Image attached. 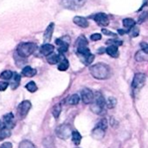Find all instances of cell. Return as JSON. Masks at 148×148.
<instances>
[{"label": "cell", "mask_w": 148, "mask_h": 148, "mask_svg": "<svg viewBox=\"0 0 148 148\" xmlns=\"http://www.w3.org/2000/svg\"><path fill=\"white\" fill-rule=\"evenodd\" d=\"M90 72L93 78L99 80L109 79L112 73L110 66L103 63H98L92 65L90 67Z\"/></svg>", "instance_id": "cell-1"}, {"label": "cell", "mask_w": 148, "mask_h": 148, "mask_svg": "<svg viewBox=\"0 0 148 148\" xmlns=\"http://www.w3.org/2000/svg\"><path fill=\"white\" fill-rule=\"evenodd\" d=\"M37 50V45L32 42L20 43L17 47V52L21 58H28Z\"/></svg>", "instance_id": "cell-2"}, {"label": "cell", "mask_w": 148, "mask_h": 148, "mask_svg": "<svg viewBox=\"0 0 148 148\" xmlns=\"http://www.w3.org/2000/svg\"><path fill=\"white\" fill-rule=\"evenodd\" d=\"M106 106V101L103 97V95L99 92H96L94 94V99L91 104V110L95 114H100L104 111V108Z\"/></svg>", "instance_id": "cell-3"}, {"label": "cell", "mask_w": 148, "mask_h": 148, "mask_svg": "<svg viewBox=\"0 0 148 148\" xmlns=\"http://www.w3.org/2000/svg\"><path fill=\"white\" fill-rule=\"evenodd\" d=\"M106 129H107V120L106 119H103L97 124V125L92 131V137L96 140L102 139L105 137Z\"/></svg>", "instance_id": "cell-4"}, {"label": "cell", "mask_w": 148, "mask_h": 148, "mask_svg": "<svg viewBox=\"0 0 148 148\" xmlns=\"http://www.w3.org/2000/svg\"><path fill=\"white\" fill-rule=\"evenodd\" d=\"M77 55L79 58L80 61L86 65H90L95 58L94 55L91 53L88 47L77 48Z\"/></svg>", "instance_id": "cell-5"}, {"label": "cell", "mask_w": 148, "mask_h": 148, "mask_svg": "<svg viewBox=\"0 0 148 148\" xmlns=\"http://www.w3.org/2000/svg\"><path fill=\"white\" fill-rule=\"evenodd\" d=\"M86 2V0H59L60 5L71 11H77L83 7Z\"/></svg>", "instance_id": "cell-6"}, {"label": "cell", "mask_w": 148, "mask_h": 148, "mask_svg": "<svg viewBox=\"0 0 148 148\" xmlns=\"http://www.w3.org/2000/svg\"><path fill=\"white\" fill-rule=\"evenodd\" d=\"M55 132H56V135H57L58 138H59L61 139H64V140L69 138L72 134L71 127L68 125H64V124L58 125L56 128Z\"/></svg>", "instance_id": "cell-7"}, {"label": "cell", "mask_w": 148, "mask_h": 148, "mask_svg": "<svg viewBox=\"0 0 148 148\" xmlns=\"http://www.w3.org/2000/svg\"><path fill=\"white\" fill-rule=\"evenodd\" d=\"M145 79H146L145 74L141 73V72L136 73L135 75H134L133 79H132V89H133L134 91L139 90L141 87L144 86L145 82Z\"/></svg>", "instance_id": "cell-8"}, {"label": "cell", "mask_w": 148, "mask_h": 148, "mask_svg": "<svg viewBox=\"0 0 148 148\" xmlns=\"http://www.w3.org/2000/svg\"><path fill=\"white\" fill-rule=\"evenodd\" d=\"M32 107V103L29 100H24L23 102H21L18 106V113L19 114L21 119H24L26 117V115L28 114L30 109Z\"/></svg>", "instance_id": "cell-9"}, {"label": "cell", "mask_w": 148, "mask_h": 148, "mask_svg": "<svg viewBox=\"0 0 148 148\" xmlns=\"http://www.w3.org/2000/svg\"><path fill=\"white\" fill-rule=\"evenodd\" d=\"M93 19L99 26H103V27H106L107 25H109V23H110L108 15L103 12L95 14L93 17Z\"/></svg>", "instance_id": "cell-10"}, {"label": "cell", "mask_w": 148, "mask_h": 148, "mask_svg": "<svg viewBox=\"0 0 148 148\" xmlns=\"http://www.w3.org/2000/svg\"><path fill=\"white\" fill-rule=\"evenodd\" d=\"M66 36L62 38H57L55 43L57 45H58V52L60 54H64L69 49V43H70V38L65 40Z\"/></svg>", "instance_id": "cell-11"}, {"label": "cell", "mask_w": 148, "mask_h": 148, "mask_svg": "<svg viewBox=\"0 0 148 148\" xmlns=\"http://www.w3.org/2000/svg\"><path fill=\"white\" fill-rule=\"evenodd\" d=\"M81 98H82V100L85 104L89 105V104L92 103V101L94 99V94L90 89L85 88L81 92Z\"/></svg>", "instance_id": "cell-12"}, {"label": "cell", "mask_w": 148, "mask_h": 148, "mask_svg": "<svg viewBox=\"0 0 148 148\" xmlns=\"http://www.w3.org/2000/svg\"><path fill=\"white\" fill-rule=\"evenodd\" d=\"M64 58H65L63 54H56V53H51V55H49L48 57H46L47 62L51 64H59Z\"/></svg>", "instance_id": "cell-13"}, {"label": "cell", "mask_w": 148, "mask_h": 148, "mask_svg": "<svg viewBox=\"0 0 148 148\" xmlns=\"http://www.w3.org/2000/svg\"><path fill=\"white\" fill-rule=\"evenodd\" d=\"M54 27H55L54 23H51L47 26V28H46V30H45V32L44 33V41H45V44H48V42L51 41L53 32H54Z\"/></svg>", "instance_id": "cell-14"}, {"label": "cell", "mask_w": 148, "mask_h": 148, "mask_svg": "<svg viewBox=\"0 0 148 148\" xmlns=\"http://www.w3.org/2000/svg\"><path fill=\"white\" fill-rule=\"evenodd\" d=\"M73 23L77 25L78 26L81 27V28H87L89 26V21L84 18V17H80V16H77L73 18Z\"/></svg>", "instance_id": "cell-15"}, {"label": "cell", "mask_w": 148, "mask_h": 148, "mask_svg": "<svg viewBox=\"0 0 148 148\" xmlns=\"http://www.w3.org/2000/svg\"><path fill=\"white\" fill-rule=\"evenodd\" d=\"M53 51H54V46L51 44H44L40 47V52L45 57H48L49 55L53 53Z\"/></svg>", "instance_id": "cell-16"}, {"label": "cell", "mask_w": 148, "mask_h": 148, "mask_svg": "<svg viewBox=\"0 0 148 148\" xmlns=\"http://www.w3.org/2000/svg\"><path fill=\"white\" fill-rule=\"evenodd\" d=\"M4 121L6 124V126L8 127V129L13 128L15 126V119H14V115L10 112L7 113L4 116Z\"/></svg>", "instance_id": "cell-17"}, {"label": "cell", "mask_w": 148, "mask_h": 148, "mask_svg": "<svg viewBox=\"0 0 148 148\" xmlns=\"http://www.w3.org/2000/svg\"><path fill=\"white\" fill-rule=\"evenodd\" d=\"M37 74V71L31 66H25L22 70V75L27 78H32Z\"/></svg>", "instance_id": "cell-18"}, {"label": "cell", "mask_w": 148, "mask_h": 148, "mask_svg": "<svg viewBox=\"0 0 148 148\" xmlns=\"http://www.w3.org/2000/svg\"><path fill=\"white\" fill-rule=\"evenodd\" d=\"M122 23H123V25H124V27L125 28H126V32H127V33L135 26V24H136V22L132 19V18H124L123 19V21H122Z\"/></svg>", "instance_id": "cell-19"}, {"label": "cell", "mask_w": 148, "mask_h": 148, "mask_svg": "<svg viewBox=\"0 0 148 148\" xmlns=\"http://www.w3.org/2000/svg\"><path fill=\"white\" fill-rule=\"evenodd\" d=\"M106 52L112 58H118L119 56V48L117 46H114V45H109L106 49Z\"/></svg>", "instance_id": "cell-20"}, {"label": "cell", "mask_w": 148, "mask_h": 148, "mask_svg": "<svg viewBox=\"0 0 148 148\" xmlns=\"http://www.w3.org/2000/svg\"><path fill=\"white\" fill-rule=\"evenodd\" d=\"M20 80H21L20 75L15 72L13 77H12V82H11V86H12V90H15L17 87H18L19 83H20Z\"/></svg>", "instance_id": "cell-21"}, {"label": "cell", "mask_w": 148, "mask_h": 148, "mask_svg": "<svg viewBox=\"0 0 148 148\" xmlns=\"http://www.w3.org/2000/svg\"><path fill=\"white\" fill-rule=\"evenodd\" d=\"M76 46L77 48H83V47H87L88 46V41L86 38L83 35L79 36L76 41Z\"/></svg>", "instance_id": "cell-22"}, {"label": "cell", "mask_w": 148, "mask_h": 148, "mask_svg": "<svg viewBox=\"0 0 148 148\" xmlns=\"http://www.w3.org/2000/svg\"><path fill=\"white\" fill-rule=\"evenodd\" d=\"M81 139H82V136L81 134L77 132V131H73L72 132V134H71V140L72 142L75 144L76 145H79L81 142Z\"/></svg>", "instance_id": "cell-23"}, {"label": "cell", "mask_w": 148, "mask_h": 148, "mask_svg": "<svg viewBox=\"0 0 148 148\" xmlns=\"http://www.w3.org/2000/svg\"><path fill=\"white\" fill-rule=\"evenodd\" d=\"M79 100H80V99H79V96L78 94H72L71 96H70L67 99V103L69 105H71V106H75V105L79 104Z\"/></svg>", "instance_id": "cell-24"}, {"label": "cell", "mask_w": 148, "mask_h": 148, "mask_svg": "<svg viewBox=\"0 0 148 148\" xmlns=\"http://www.w3.org/2000/svg\"><path fill=\"white\" fill-rule=\"evenodd\" d=\"M135 59L138 62H142V61H148V54L144 53L141 51H138L135 54Z\"/></svg>", "instance_id": "cell-25"}, {"label": "cell", "mask_w": 148, "mask_h": 148, "mask_svg": "<svg viewBox=\"0 0 148 148\" xmlns=\"http://www.w3.org/2000/svg\"><path fill=\"white\" fill-rule=\"evenodd\" d=\"M13 75H14V73L12 71L6 70V71H4L1 74H0V79H5V80H9V79H12Z\"/></svg>", "instance_id": "cell-26"}, {"label": "cell", "mask_w": 148, "mask_h": 148, "mask_svg": "<svg viewBox=\"0 0 148 148\" xmlns=\"http://www.w3.org/2000/svg\"><path fill=\"white\" fill-rule=\"evenodd\" d=\"M18 148H36V147H35V145H34V144L32 142H31L30 140L25 139V140H22L19 143Z\"/></svg>", "instance_id": "cell-27"}, {"label": "cell", "mask_w": 148, "mask_h": 148, "mask_svg": "<svg viewBox=\"0 0 148 148\" xmlns=\"http://www.w3.org/2000/svg\"><path fill=\"white\" fill-rule=\"evenodd\" d=\"M68 68H69V61H68L66 58H64V59L58 64V69L60 71H66Z\"/></svg>", "instance_id": "cell-28"}, {"label": "cell", "mask_w": 148, "mask_h": 148, "mask_svg": "<svg viewBox=\"0 0 148 148\" xmlns=\"http://www.w3.org/2000/svg\"><path fill=\"white\" fill-rule=\"evenodd\" d=\"M61 111H62V106L60 104H57L54 106L53 109H52V115L55 119H58L61 113Z\"/></svg>", "instance_id": "cell-29"}, {"label": "cell", "mask_w": 148, "mask_h": 148, "mask_svg": "<svg viewBox=\"0 0 148 148\" xmlns=\"http://www.w3.org/2000/svg\"><path fill=\"white\" fill-rule=\"evenodd\" d=\"M117 105V99L115 98H112V97H110L107 99L106 100V107L108 109H112L115 107V106Z\"/></svg>", "instance_id": "cell-30"}, {"label": "cell", "mask_w": 148, "mask_h": 148, "mask_svg": "<svg viewBox=\"0 0 148 148\" xmlns=\"http://www.w3.org/2000/svg\"><path fill=\"white\" fill-rule=\"evenodd\" d=\"M25 88L30 92H35L37 90H38V86L36 85V83L34 81H31L29 82L26 86H25Z\"/></svg>", "instance_id": "cell-31"}, {"label": "cell", "mask_w": 148, "mask_h": 148, "mask_svg": "<svg viewBox=\"0 0 148 148\" xmlns=\"http://www.w3.org/2000/svg\"><path fill=\"white\" fill-rule=\"evenodd\" d=\"M11 136V132L10 129H4L2 131H0V141L4 140L5 138H7Z\"/></svg>", "instance_id": "cell-32"}, {"label": "cell", "mask_w": 148, "mask_h": 148, "mask_svg": "<svg viewBox=\"0 0 148 148\" xmlns=\"http://www.w3.org/2000/svg\"><path fill=\"white\" fill-rule=\"evenodd\" d=\"M123 42L121 40H117V39H109L106 41V45H114V46H120L122 45Z\"/></svg>", "instance_id": "cell-33"}, {"label": "cell", "mask_w": 148, "mask_h": 148, "mask_svg": "<svg viewBox=\"0 0 148 148\" xmlns=\"http://www.w3.org/2000/svg\"><path fill=\"white\" fill-rule=\"evenodd\" d=\"M148 19V12H143L141 14H140V16L138 17V24H142V23H144L145 20H147Z\"/></svg>", "instance_id": "cell-34"}, {"label": "cell", "mask_w": 148, "mask_h": 148, "mask_svg": "<svg viewBox=\"0 0 148 148\" xmlns=\"http://www.w3.org/2000/svg\"><path fill=\"white\" fill-rule=\"evenodd\" d=\"M128 33L130 34V36H131L132 38H136V37H138V34H139V29H138L137 26H134Z\"/></svg>", "instance_id": "cell-35"}, {"label": "cell", "mask_w": 148, "mask_h": 148, "mask_svg": "<svg viewBox=\"0 0 148 148\" xmlns=\"http://www.w3.org/2000/svg\"><path fill=\"white\" fill-rule=\"evenodd\" d=\"M140 47H141V51H143L145 54H148V44L145 42L140 43Z\"/></svg>", "instance_id": "cell-36"}, {"label": "cell", "mask_w": 148, "mask_h": 148, "mask_svg": "<svg viewBox=\"0 0 148 148\" xmlns=\"http://www.w3.org/2000/svg\"><path fill=\"white\" fill-rule=\"evenodd\" d=\"M91 39L92 40V41H99V40H100L101 38H102V36H101V34H99V33H94V34H92V35H91Z\"/></svg>", "instance_id": "cell-37"}, {"label": "cell", "mask_w": 148, "mask_h": 148, "mask_svg": "<svg viewBox=\"0 0 148 148\" xmlns=\"http://www.w3.org/2000/svg\"><path fill=\"white\" fill-rule=\"evenodd\" d=\"M9 84L5 81H0V92H4L7 89Z\"/></svg>", "instance_id": "cell-38"}, {"label": "cell", "mask_w": 148, "mask_h": 148, "mask_svg": "<svg viewBox=\"0 0 148 148\" xmlns=\"http://www.w3.org/2000/svg\"><path fill=\"white\" fill-rule=\"evenodd\" d=\"M102 32H103V34H105L106 36L117 37V34H116V33H113V32H110V31H109V30H107V29H102Z\"/></svg>", "instance_id": "cell-39"}, {"label": "cell", "mask_w": 148, "mask_h": 148, "mask_svg": "<svg viewBox=\"0 0 148 148\" xmlns=\"http://www.w3.org/2000/svg\"><path fill=\"white\" fill-rule=\"evenodd\" d=\"M0 148H12V144L11 142H5L0 145Z\"/></svg>", "instance_id": "cell-40"}, {"label": "cell", "mask_w": 148, "mask_h": 148, "mask_svg": "<svg viewBox=\"0 0 148 148\" xmlns=\"http://www.w3.org/2000/svg\"><path fill=\"white\" fill-rule=\"evenodd\" d=\"M6 124L5 123V121H2V120H0V131H2L4 129H6Z\"/></svg>", "instance_id": "cell-41"}, {"label": "cell", "mask_w": 148, "mask_h": 148, "mask_svg": "<svg viewBox=\"0 0 148 148\" xmlns=\"http://www.w3.org/2000/svg\"><path fill=\"white\" fill-rule=\"evenodd\" d=\"M118 32H119V34H120V35H124L125 33H127V32H126V31H124V30H119Z\"/></svg>", "instance_id": "cell-42"}, {"label": "cell", "mask_w": 148, "mask_h": 148, "mask_svg": "<svg viewBox=\"0 0 148 148\" xmlns=\"http://www.w3.org/2000/svg\"><path fill=\"white\" fill-rule=\"evenodd\" d=\"M103 52H106V49H104V48H101V49H99V51H98V53H99V54H102Z\"/></svg>", "instance_id": "cell-43"}, {"label": "cell", "mask_w": 148, "mask_h": 148, "mask_svg": "<svg viewBox=\"0 0 148 148\" xmlns=\"http://www.w3.org/2000/svg\"><path fill=\"white\" fill-rule=\"evenodd\" d=\"M78 148H79V147H78Z\"/></svg>", "instance_id": "cell-44"}]
</instances>
